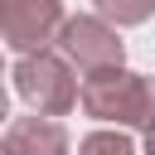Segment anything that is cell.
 Instances as JSON below:
<instances>
[{
    "instance_id": "obj_9",
    "label": "cell",
    "mask_w": 155,
    "mask_h": 155,
    "mask_svg": "<svg viewBox=\"0 0 155 155\" xmlns=\"http://www.w3.org/2000/svg\"><path fill=\"white\" fill-rule=\"evenodd\" d=\"M145 155H155V136H145Z\"/></svg>"
},
{
    "instance_id": "obj_8",
    "label": "cell",
    "mask_w": 155,
    "mask_h": 155,
    "mask_svg": "<svg viewBox=\"0 0 155 155\" xmlns=\"http://www.w3.org/2000/svg\"><path fill=\"white\" fill-rule=\"evenodd\" d=\"M5 111H10V97H5V68H0V121H5Z\"/></svg>"
},
{
    "instance_id": "obj_7",
    "label": "cell",
    "mask_w": 155,
    "mask_h": 155,
    "mask_svg": "<svg viewBox=\"0 0 155 155\" xmlns=\"http://www.w3.org/2000/svg\"><path fill=\"white\" fill-rule=\"evenodd\" d=\"M78 155H136V140L126 131H92V136H82Z\"/></svg>"
},
{
    "instance_id": "obj_4",
    "label": "cell",
    "mask_w": 155,
    "mask_h": 155,
    "mask_svg": "<svg viewBox=\"0 0 155 155\" xmlns=\"http://www.w3.org/2000/svg\"><path fill=\"white\" fill-rule=\"evenodd\" d=\"M58 44H63V53H68L78 68H87V73L121 68V58H126V44L116 39V29H111L102 15H73V19L63 24Z\"/></svg>"
},
{
    "instance_id": "obj_1",
    "label": "cell",
    "mask_w": 155,
    "mask_h": 155,
    "mask_svg": "<svg viewBox=\"0 0 155 155\" xmlns=\"http://www.w3.org/2000/svg\"><path fill=\"white\" fill-rule=\"evenodd\" d=\"M78 102L97 121H116V126H136V131L155 136V78H145V73H126V68L87 73Z\"/></svg>"
},
{
    "instance_id": "obj_2",
    "label": "cell",
    "mask_w": 155,
    "mask_h": 155,
    "mask_svg": "<svg viewBox=\"0 0 155 155\" xmlns=\"http://www.w3.org/2000/svg\"><path fill=\"white\" fill-rule=\"evenodd\" d=\"M15 87H19V97L39 111V116H63V111H73V102H78V78H73V68L58 58V53H24L19 63H15Z\"/></svg>"
},
{
    "instance_id": "obj_5",
    "label": "cell",
    "mask_w": 155,
    "mask_h": 155,
    "mask_svg": "<svg viewBox=\"0 0 155 155\" xmlns=\"http://www.w3.org/2000/svg\"><path fill=\"white\" fill-rule=\"evenodd\" d=\"M5 145L15 155H68V131L53 116H19V121H10Z\"/></svg>"
},
{
    "instance_id": "obj_3",
    "label": "cell",
    "mask_w": 155,
    "mask_h": 155,
    "mask_svg": "<svg viewBox=\"0 0 155 155\" xmlns=\"http://www.w3.org/2000/svg\"><path fill=\"white\" fill-rule=\"evenodd\" d=\"M63 0H0V39L24 53H48L63 34Z\"/></svg>"
},
{
    "instance_id": "obj_10",
    "label": "cell",
    "mask_w": 155,
    "mask_h": 155,
    "mask_svg": "<svg viewBox=\"0 0 155 155\" xmlns=\"http://www.w3.org/2000/svg\"><path fill=\"white\" fill-rule=\"evenodd\" d=\"M0 155H15V150H10V145H0Z\"/></svg>"
},
{
    "instance_id": "obj_6",
    "label": "cell",
    "mask_w": 155,
    "mask_h": 155,
    "mask_svg": "<svg viewBox=\"0 0 155 155\" xmlns=\"http://www.w3.org/2000/svg\"><path fill=\"white\" fill-rule=\"evenodd\" d=\"M97 15L107 24H145L155 15V0H97Z\"/></svg>"
}]
</instances>
